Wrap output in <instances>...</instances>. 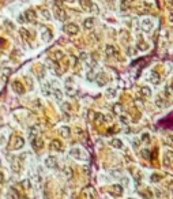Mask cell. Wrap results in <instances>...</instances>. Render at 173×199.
Instances as JSON below:
<instances>
[{
	"label": "cell",
	"instance_id": "12",
	"mask_svg": "<svg viewBox=\"0 0 173 199\" xmlns=\"http://www.w3.org/2000/svg\"><path fill=\"white\" fill-rule=\"evenodd\" d=\"M32 146L34 150H40V149H42L44 147V140L41 139V138H33L32 139Z\"/></svg>",
	"mask_w": 173,
	"mask_h": 199
},
{
	"label": "cell",
	"instance_id": "26",
	"mask_svg": "<svg viewBox=\"0 0 173 199\" xmlns=\"http://www.w3.org/2000/svg\"><path fill=\"white\" fill-rule=\"evenodd\" d=\"M110 145H112L114 149H123V142H121V139H117V138H114V139L110 142Z\"/></svg>",
	"mask_w": 173,
	"mask_h": 199
},
{
	"label": "cell",
	"instance_id": "14",
	"mask_svg": "<svg viewBox=\"0 0 173 199\" xmlns=\"http://www.w3.org/2000/svg\"><path fill=\"white\" fill-rule=\"evenodd\" d=\"M49 147H51L52 151H63V143H61L60 140L55 139V140H52V143Z\"/></svg>",
	"mask_w": 173,
	"mask_h": 199
},
{
	"label": "cell",
	"instance_id": "3",
	"mask_svg": "<svg viewBox=\"0 0 173 199\" xmlns=\"http://www.w3.org/2000/svg\"><path fill=\"white\" fill-rule=\"evenodd\" d=\"M44 164H45V167L49 168V169L57 168V158H56L55 155H48L47 158H45V161H44Z\"/></svg>",
	"mask_w": 173,
	"mask_h": 199
},
{
	"label": "cell",
	"instance_id": "11",
	"mask_svg": "<svg viewBox=\"0 0 173 199\" xmlns=\"http://www.w3.org/2000/svg\"><path fill=\"white\" fill-rule=\"evenodd\" d=\"M94 80L97 82V85L98 86H105L106 83H108V78H106V75L104 74V72H101V74H97L94 78Z\"/></svg>",
	"mask_w": 173,
	"mask_h": 199
},
{
	"label": "cell",
	"instance_id": "7",
	"mask_svg": "<svg viewBox=\"0 0 173 199\" xmlns=\"http://www.w3.org/2000/svg\"><path fill=\"white\" fill-rule=\"evenodd\" d=\"M109 192L114 196H121L123 195V186L121 184H113V186H110Z\"/></svg>",
	"mask_w": 173,
	"mask_h": 199
},
{
	"label": "cell",
	"instance_id": "5",
	"mask_svg": "<svg viewBox=\"0 0 173 199\" xmlns=\"http://www.w3.org/2000/svg\"><path fill=\"white\" fill-rule=\"evenodd\" d=\"M70 154L74 157V158H78V159H87V155H82V154H85V151H82L80 149H78V147H74L72 150L70 151Z\"/></svg>",
	"mask_w": 173,
	"mask_h": 199
},
{
	"label": "cell",
	"instance_id": "32",
	"mask_svg": "<svg viewBox=\"0 0 173 199\" xmlns=\"http://www.w3.org/2000/svg\"><path fill=\"white\" fill-rule=\"evenodd\" d=\"M64 176L67 177V179H72V176H74V172L71 169L70 167H66L64 168Z\"/></svg>",
	"mask_w": 173,
	"mask_h": 199
},
{
	"label": "cell",
	"instance_id": "54",
	"mask_svg": "<svg viewBox=\"0 0 173 199\" xmlns=\"http://www.w3.org/2000/svg\"><path fill=\"white\" fill-rule=\"evenodd\" d=\"M154 191H155V195H157L158 198H161V196H162V192L160 191V190H158V188H155V190H154Z\"/></svg>",
	"mask_w": 173,
	"mask_h": 199
},
{
	"label": "cell",
	"instance_id": "38",
	"mask_svg": "<svg viewBox=\"0 0 173 199\" xmlns=\"http://www.w3.org/2000/svg\"><path fill=\"white\" fill-rule=\"evenodd\" d=\"M141 140L143 142V143H150V135L147 134V132H143L141 136Z\"/></svg>",
	"mask_w": 173,
	"mask_h": 199
},
{
	"label": "cell",
	"instance_id": "33",
	"mask_svg": "<svg viewBox=\"0 0 173 199\" xmlns=\"http://www.w3.org/2000/svg\"><path fill=\"white\" fill-rule=\"evenodd\" d=\"M19 33H20V37H22V38H25V40H30V33H29L26 29H20Z\"/></svg>",
	"mask_w": 173,
	"mask_h": 199
},
{
	"label": "cell",
	"instance_id": "40",
	"mask_svg": "<svg viewBox=\"0 0 173 199\" xmlns=\"http://www.w3.org/2000/svg\"><path fill=\"white\" fill-rule=\"evenodd\" d=\"M53 56H55V59L61 60V59H63V56H64V55H63V52L57 49V51H53Z\"/></svg>",
	"mask_w": 173,
	"mask_h": 199
},
{
	"label": "cell",
	"instance_id": "27",
	"mask_svg": "<svg viewBox=\"0 0 173 199\" xmlns=\"http://www.w3.org/2000/svg\"><path fill=\"white\" fill-rule=\"evenodd\" d=\"M162 180V176L158 175V173H153V175L150 176V181L151 183H158V181H161Z\"/></svg>",
	"mask_w": 173,
	"mask_h": 199
},
{
	"label": "cell",
	"instance_id": "41",
	"mask_svg": "<svg viewBox=\"0 0 173 199\" xmlns=\"http://www.w3.org/2000/svg\"><path fill=\"white\" fill-rule=\"evenodd\" d=\"M141 154H142V157L145 159H149L150 158V150L149 149H143V150L141 151Z\"/></svg>",
	"mask_w": 173,
	"mask_h": 199
},
{
	"label": "cell",
	"instance_id": "2",
	"mask_svg": "<svg viewBox=\"0 0 173 199\" xmlns=\"http://www.w3.org/2000/svg\"><path fill=\"white\" fill-rule=\"evenodd\" d=\"M20 164H22L20 157L14 155V157H12V159H11V171L14 172V173H19V172H20V169H22Z\"/></svg>",
	"mask_w": 173,
	"mask_h": 199
},
{
	"label": "cell",
	"instance_id": "47",
	"mask_svg": "<svg viewBox=\"0 0 173 199\" xmlns=\"http://www.w3.org/2000/svg\"><path fill=\"white\" fill-rule=\"evenodd\" d=\"M20 186H22L25 190H29V188H30V181H29V180H23V181H20Z\"/></svg>",
	"mask_w": 173,
	"mask_h": 199
},
{
	"label": "cell",
	"instance_id": "50",
	"mask_svg": "<svg viewBox=\"0 0 173 199\" xmlns=\"http://www.w3.org/2000/svg\"><path fill=\"white\" fill-rule=\"evenodd\" d=\"M55 7L63 8V0H55Z\"/></svg>",
	"mask_w": 173,
	"mask_h": 199
},
{
	"label": "cell",
	"instance_id": "37",
	"mask_svg": "<svg viewBox=\"0 0 173 199\" xmlns=\"http://www.w3.org/2000/svg\"><path fill=\"white\" fill-rule=\"evenodd\" d=\"M106 96L110 97V98H114V97H116V89L114 88L108 89V90H106Z\"/></svg>",
	"mask_w": 173,
	"mask_h": 199
},
{
	"label": "cell",
	"instance_id": "18",
	"mask_svg": "<svg viewBox=\"0 0 173 199\" xmlns=\"http://www.w3.org/2000/svg\"><path fill=\"white\" fill-rule=\"evenodd\" d=\"M83 195H85V199H91L93 196L95 195V191H94V188H86V190H83Z\"/></svg>",
	"mask_w": 173,
	"mask_h": 199
},
{
	"label": "cell",
	"instance_id": "21",
	"mask_svg": "<svg viewBox=\"0 0 173 199\" xmlns=\"http://www.w3.org/2000/svg\"><path fill=\"white\" fill-rule=\"evenodd\" d=\"M164 165H166L168 168L172 167V153H166L165 157H164Z\"/></svg>",
	"mask_w": 173,
	"mask_h": 199
},
{
	"label": "cell",
	"instance_id": "28",
	"mask_svg": "<svg viewBox=\"0 0 173 199\" xmlns=\"http://www.w3.org/2000/svg\"><path fill=\"white\" fill-rule=\"evenodd\" d=\"M78 94V90L75 88H72V86H67V96L70 97H75Z\"/></svg>",
	"mask_w": 173,
	"mask_h": 199
},
{
	"label": "cell",
	"instance_id": "4",
	"mask_svg": "<svg viewBox=\"0 0 173 199\" xmlns=\"http://www.w3.org/2000/svg\"><path fill=\"white\" fill-rule=\"evenodd\" d=\"M64 32L67 34H70V36H75V34H78L79 28L75 23H67L64 26Z\"/></svg>",
	"mask_w": 173,
	"mask_h": 199
},
{
	"label": "cell",
	"instance_id": "20",
	"mask_svg": "<svg viewBox=\"0 0 173 199\" xmlns=\"http://www.w3.org/2000/svg\"><path fill=\"white\" fill-rule=\"evenodd\" d=\"M79 4H80V7L85 10V11H89L91 7V0H79Z\"/></svg>",
	"mask_w": 173,
	"mask_h": 199
},
{
	"label": "cell",
	"instance_id": "31",
	"mask_svg": "<svg viewBox=\"0 0 173 199\" xmlns=\"http://www.w3.org/2000/svg\"><path fill=\"white\" fill-rule=\"evenodd\" d=\"M138 49H139V51H147V49H149V45H147V42H146V41L139 40V42H138Z\"/></svg>",
	"mask_w": 173,
	"mask_h": 199
},
{
	"label": "cell",
	"instance_id": "57",
	"mask_svg": "<svg viewBox=\"0 0 173 199\" xmlns=\"http://www.w3.org/2000/svg\"><path fill=\"white\" fill-rule=\"evenodd\" d=\"M3 181H4V175H3V172L0 171V184L3 183Z\"/></svg>",
	"mask_w": 173,
	"mask_h": 199
},
{
	"label": "cell",
	"instance_id": "52",
	"mask_svg": "<svg viewBox=\"0 0 173 199\" xmlns=\"http://www.w3.org/2000/svg\"><path fill=\"white\" fill-rule=\"evenodd\" d=\"M79 59H80V60H87V59H89V55H87V53H85V52H82V53H80V56H79Z\"/></svg>",
	"mask_w": 173,
	"mask_h": 199
},
{
	"label": "cell",
	"instance_id": "36",
	"mask_svg": "<svg viewBox=\"0 0 173 199\" xmlns=\"http://www.w3.org/2000/svg\"><path fill=\"white\" fill-rule=\"evenodd\" d=\"M120 123L124 124V126H128L130 124V117L127 115H120Z\"/></svg>",
	"mask_w": 173,
	"mask_h": 199
},
{
	"label": "cell",
	"instance_id": "44",
	"mask_svg": "<svg viewBox=\"0 0 173 199\" xmlns=\"http://www.w3.org/2000/svg\"><path fill=\"white\" fill-rule=\"evenodd\" d=\"M61 109H63V112H70L71 111V104L63 102L61 104Z\"/></svg>",
	"mask_w": 173,
	"mask_h": 199
},
{
	"label": "cell",
	"instance_id": "58",
	"mask_svg": "<svg viewBox=\"0 0 173 199\" xmlns=\"http://www.w3.org/2000/svg\"><path fill=\"white\" fill-rule=\"evenodd\" d=\"M19 20H20V22H22V20H23V22H25V20H26V18H25L23 15H20V16H19Z\"/></svg>",
	"mask_w": 173,
	"mask_h": 199
},
{
	"label": "cell",
	"instance_id": "30",
	"mask_svg": "<svg viewBox=\"0 0 173 199\" xmlns=\"http://www.w3.org/2000/svg\"><path fill=\"white\" fill-rule=\"evenodd\" d=\"M141 93H142V96L146 97V98H149L150 96H151V90H150L147 86H145V88H142L141 89Z\"/></svg>",
	"mask_w": 173,
	"mask_h": 199
},
{
	"label": "cell",
	"instance_id": "6",
	"mask_svg": "<svg viewBox=\"0 0 173 199\" xmlns=\"http://www.w3.org/2000/svg\"><path fill=\"white\" fill-rule=\"evenodd\" d=\"M153 25H154L153 20L150 19V18H143V19L141 20V26L145 32H150V30L153 29Z\"/></svg>",
	"mask_w": 173,
	"mask_h": 199
},
{
	"label": "cell",
	"instance_id": "59",
	"mask_svg": "<svg viewBox=\"0 0 173 199\" xmlns=\"http://www.w3.org/2000/svg\"><path fill=\"white\" fill-rule=\"evenodd\" d=\"M66 1H67V3H74L75 0H66Z\"/></svg>",
	"mask_w": 173,
	"mask_h": 199
},
{
	"label": "cell",
	"instance_id": "29",
	"mask_svg": "<svg viewBox=\"0 0 173 199\" xmlns=\"http://www.w3.org/2000/svg\"><path fill=\"white\" fill-rule=\"evenodd\" d=\"M120 37H121L123 42H128V41H130V34H128V32H127V30H121Z\"/></svg>",
	"mask_w": 173,
	"mask_h": 199
},
{
	"label": "cell",
	"instance_id": "13",
	"mask_svg": "<svg viewBox=\"0 0 173 199\" xmlns=\"http://www.w3.org/2000/svg\"><path fill=\"white\" fill-rule=\"evenodd\" d=\"M105 55L109 56V57H113V56H117V48L114 45H106L105 48Z\"/></svg>",
	"mask_w": 173,
	"mask_h": 199
},
{
	"label": "cell",
	"instance_id": "46",
	"mask_svg": "<svg viewBox=\"0 0 173 199\" xmlns=\"http://www.w3.org/2000/svg\"><path fill=\"white\" fill-rule=\"evenodd\" d=\"M41 14H42V16L45 18V19H51V14H49V11L48 10H41Z\"/></svg>",
	"mask_w": 173,
	"mask_h": 199
},
{
	"label": "cell",
	"instance_id": "1",
	"mask_svg": "<svg viewBox=\"0 0 173 199\" xmlns=\"http://www.w3.org/2000/svg\"><path fill=\"white\" fill-rule=\"evenodd\" d=\"M23 145H25L23 138L14 136V138H11V142H10V149L11 150H19V149L23 147Z\"/></svg>",
	"mask_w": 173,
	"mask_h": 199
},
{
	"label": "cell",
	"instance_id": "35",
	"mask_svg": "<svg viewBox=\"0 0 173 199\" xmlns=\"http://www.w3.org/2000/svg\"><path fill=\"white\" fill-rule=\"evenodd\" d=\"M113 112L116 113V115H121V112H123L121 104H114L113 105Z\"/></svg>",
	"mask_w": 173,
	"mask_h": 199
},
{
	"label": "cell",
	"instance_id": "9",
	"mask_svg": "<svg viewBox=\"0 0 173 199\" xmlns=\"http://www.w3.org/2000/svg\"><path fill=\"white\" fill-rule=\"evenodd\" d=\"M41 40H42L44 42H49V41H52V33H51L49 29H47V28L41 29Z\"/></svg>",
	"mask_w": 173,
	"mask_h": 199
},
{
	"label": "cell",
	"instance_id": "19",
	"mask_svg": "<svg viewBox=\"0 0 173 199\" xmlns=\"http://www.w3.org/2000/svg\"><path fill=\"white\" fill-rule=\"evenodd\" d=\"M94 23H95L94 18H87V19H85V22H83V26H85V29L90 30V29L94 28Z\"/></svg>",
	"mask_w": 173,
	"mask_h": 199
},
{
	"label": "cell",
	"instance_id": "22",
	"mask_svg": "<svg viewBox=\"0 0 173 199\" xmlns=\"http://www.w3.org/2000/svg\"><path fill=\"white\" fill-rule=\"evenodd\" d=\"M131 7V0H121L120 1V10L121 11H127Z\"/></svg>",
	"mask_w": 173,
	"mask_h": 199
},
{
	"label": "cell",
	"instance_id": "42",
	"mask_svg": "<svg viewBox=\"0 0 173 199\" xmlns=\"http://www.w3.org/2000/svg\"><path fill=\"white\" fill-rule=\"evenodd\" d=\"M94 78H95V74H94V71H93V68H91L90 71L87 72L86 79H87V80H94Z\"/></svg>",
	"mask_w": 173,
	"mask_h": 199
},
{
	"label": "cell",
	"instance_id": "23",
	"mask_svg": "<svg viewBox=\"0 0 173 199\" xmlns=\"http://www.w3.org/2000/svg\"><path fill=\"white\" fill-rule=\"evenodd\" d=\"M166 100H164V97L162 96H158L157 97V100H155V105L157 107H160V108H165L166 107Z\"/></svg>",
	"mask_w": 173,
	"mask_h": 199
},
{
	"label": "cell",
	"instance_id": "60",
	"mask_svg": "<svg viewBox=\"0 0 173 199\" xmlns=\"http://www.w3.org/2000/svg\"><path fill=\"white\" fill-rule=\"evenodd\" d=\"M131 199H132V198H131Z\"/></svg>",
	"mask_w": 173,
	"mask_h": 199
},
{
	"label": "cell",
	"instance_id": "16",
	"mask_svg": "<svg viewBox=\"0 0 173 199\" xmlns=\"http://www.w3.org/2000/svg\"><path fill=\"white\" fill-rule=\"evenodd\" d=\"M40 131H41V126H40V124H35V126H33V127L29 130V136L33 139V138H35V136L38 135Z\"/></svg>",
	"mask_w": 173,
	"mask_h": 199
},
{
	"label": "cell",
	"instance_id": "17",
	"mask_svg": "<svg viewBox=\"0 0 173 199\" xmlns=\"http://www.w3.org/2000/svg\"><path fill=\"white\" fill-rule=\"evenodd\" d=\"M25 18H26V20H29V22H34L35 18H37V14H35L33 10H28V11L25 12Z\"/></svg>",
	"mask_w": 173,
	"mask_h": 199
},
{
	"label": "cell",
	"instance_id": "43",
	"mask_svg": "<svg viewBox=\"0 0 173 199\" xmlns=\"http://www.w3.org/2000/svg\"><path fill=\"white\" fill-rule=\"evenodd\" d=\"M89 11L90 12H93V14H98L100 12V8H98V6H97V4H91V7H90V10H89Z\"/></svg>",
	"mask_w": 173,
	"mask_h": 199
},
{
	"label": "cell",
	"instance_id": "25",
	"mask_svg": "<svg viewBox=\"0 0 173 199\" xmlns=\"http://www.w3.org/2000/svg\"><path fill=\"white\" fill-rule=\"evenodd\" d=\"M52 94H53V97L56 98V101H61V98H63V93H61L60 89H53Z\"/></svg>",
	"mask_w": 173,
	"mask_h": 199
},
{
	"label": "cell",
	"instance_id": "51",
	"mask_svg": "<svg viewBox=\"0 0 173 199\" xmlns=\"http://www.w3.org/2000/svg\"><path fill=\"white\" fill-rule=\"evenodd\" d=\"M3 74H4V76H8L10 74H11V68H8V67H6L3 70Z\"/></svg>",
	"mask_w": 173,
	"mask_h": 199
},
{
	"label": "cell",
	"instance_id": "53",
	"mask_svg": "<svg viewBox=\"0 0 173 199\" xmlns=\"http://www.w3.org/2000/svg\"><path fill=\"white\" fill-rule=\"evenodd\" d=\"M89 117H90V120L93 121V120H94V117H95V113L93 111H90V112H89Z\"/></svg>",
	"mask_w": 173,
	"mask_h": 199
},
{
	"label": "cell",
	"instance_id": "8",
	"mask_svg": "<svg viewBox=\"0 0 173 199\" xmlns=\"http://www.w3.org/2000/svg\"><path fill=\"white\" fill-rule=\"evenodd\" d=\"M11 86H12V90H14L16 94H25V86L20 83L19 80H14Z\"/></svg>",
	"mask_w": 173,
	"mask_h": 199
},
{
	"label": "cell",
	"instance_id": "39",
	"mask_svg": "<svg viewBox=\"0 0 173 199\" xmlns=\"http://www.w3.org/2000/svg\"><path fill=\"white\" fill-rule=\"evenodd\" d=\"M93 121H95V123H104V115H101V113H95V117Z\"/></svg>",
	"mask_w": 173,
	"mask_h": 199
},
{
	"label": "cell",
	"instance_id": "48",
	"mask_svg": "<svg viewBox=\"0 0 173 199\" xmlns=\"http://www.w3.org/2000/svg\"><path fill=\"white\" fill-rule=\"evenodd\" d=\"M112 121V116L110 115H104V123H110Z\"/></svg>",
	"mask_w": 173,
	"mask_h": 199
},
{
	"label": "cell",
	"instance_id": "24",
	"mask_svg": "<svg viewBox=\"0 0 173 199\" xmlns=\"http://www.w3.org/2000/svg\"><path fill=\"white\" fill-rule=\"evenodd\" d=\"M60 134H61V136H64V138H70L71 135V128L70 127H61L60 128Z\"/></svg>",
	"mask_w": 173,
	"mask_h": 199
},
{
	"label": "cell",
	"instance_id": "49",
	"mask_svg": "<svg viewBox=\"0 0 173 199\" xmlns=\"http://www.w3.org/2000/svg\"><path fill=\"white\" fill-rule=\"evenodd\" d=\"M165 93H166V96L169 97H172V86H168V88H166V90H165Z\"/></svg>",
	"mask_w": 173,
	"mask_h": 199
},
{
	"label": "cell",
	"instance_id": "56",
	"mask_svg": "<svg viewBox=\"0 0 173 199\" xmlns=\"http://www.w3.org/2000/svg\"><path fill=\"white\" fill-rule=\"evenodd\" d=\"M139 145H141V142H139L138 139H135V140H134V147L138 149V147H139Z\"/></svg>",
	"mask_w": 173,
	"mask_h": 199
},
{
	"label": "cell",
	"instance_id": "55",
	"mask_svg": "<svg viewBox=\"0 0 173 199\" xmlns=\"http://www.w3.org/2000/svg\"><path fill=\"white\" fill-rule=\"evenodd\" d=\"M135 179H136V181H141V179H142V173H141V172H136V177H135Z\"/></svg>",
	"mask_w": 173,
	"mask_h": 199
},
{
	"label": "cell",
	"instance_id": "34",
	"mask_svg": "<svg viewBox=\"0 0 173 199\" xmlns=\"http://www.w3.org/2000/svg\"><path fill=\"white\" fill-rule=\"evenodd\" d=\"M8 199H19V194L15 190H10L8 191Z\"/></svg>",
	"mask_w": 173,
	"mask_h": 199
},
{
	"label": "cell",
	"instance_id": "15",
	"mask_svg": "<svg viewBox=\"0 0 173 199\" xmlns=\"http://www.w3.org/2000/svg\"><path fill=\"white\" fill-rule=\"evenodd\" d=\"M149 80H150V82H151L153 85H160V83H161V75H160L158 72L153 71L151 74H150Z\"/></svg>",
	"mask_w": 173,
	"mask_h": 199
},
{
	"label": "cell",
	"instance_id": "45",
	"mask_svg": "<svg viewBox=\"0 0 173 199\" xmlns=\"http://www.w3.org/2000/svg\"><path fill=\"white\" fill-rule=\"evenodd\" d=\"M42 93L45 94V96H49V94H51V90H49V85H48V83L42 86Z\"/></svg>",
	"mask_w": 173,
	"mask_h": 199
},
{
	"label": "cell",
	"instance_id": "10",
	"mask_svg": "<svg viewBox=\"0 0 173 199\" xmlns=\"http://www.w3.org/2000/svg\"><path fill=\"white\" fill-rule=\"evenodd\" d=\"M55 15H56V18L59 20H61V22H64V20L67 19V12L60 7H55Z\"/></svg>",
	"mask_w": 173,
	"mask_h": 199
}]
</instances>
